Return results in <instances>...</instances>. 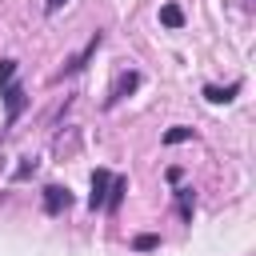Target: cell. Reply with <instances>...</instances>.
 <instances>
[{
  "mask_svg": "<svg viewBox=\"0 0 256 256\" xmlns=\"http://www.w3.org/2000/svg\"><path fill=\"white\" fill-rule=\"evenodd\" d=\"M108 184H112V172H108V168H96V172H92V196H88V208H92V212L104 208V200H108Z\"/></svg>",
  "mask_w": 256,
  "mask_h": 256,
  "instance_id": "277c9868",
  "label": "cell"
},
{
  "mask_svg": "<svg viewBox=\"0 0 256 256\" xmlns=\"http://www.w3.org/2000/svg\"><path fill=\"white\" fill-rule=\"evenodd\" d=\"M184 140H196V132H192L188 124H172V128L164 132V144H184Z\"/></svg>",
  "mask_w": 256,
  "mask_h": 256,
  "instance_id": "30bf717a",
  "label": "cell"
},
{
  "mask_svg": "<svg viewBox=\"0 0 256 256\" xmlns=\"http://www.w3.org/2000/svg\"><path fill=\"white\" fill-rule=\"evenodd\" d=\"M136 88H140V72H136V68H124V72H120V76L112 80V88H108V100H104V108H116V104H120L124 96H132Z\"/></svg>",
  "mask_w": 256,
  "mask_h": 256,
  "instance_id": "7a4b0ae2",
  "label": "cell"
},
{
  "mask_svg": "<svg viewBox=\"0 0 256 256\" xmlns=\"http://www.w3.org/2000/svg\"><path fill=\"white\" fill-rule=\"evenodd\" d=\"M176 204H180V216L192 224V212H196V192H192V188H176Z\"/></svg>",
  "mask_w": 256,
  "mask_h": 256,
  "instance_id": "ba28073f",
  "label": "cell"
},
{
  "mask_svg": "<svg viewBox=\"0 0 256 256\" xmlns=\"http://www.w3.org/2000/svg\"><path fill=\"white\" fill-rule=\"evenodd\" d=\"M8 80H16V60H0V88Z\"/></svg>",
  "mask_w": 256,
  "mask_h": 256,
  "instance_id": "7c38bea8",
  "label": "cell"
},
{
  "mask_svg": "<svg viewBox=\"0 0 256 256\" xmlns=\"http://www.w3.org/2000/svg\"><path fill=\"white\" fill-rule=\"evenodd\" d=\"M236 92H240V80H232L228 88H220V84H204V100H208V104H228Z\"/></svg>",
  "mask_w": 256,
  "mask_h": 256,
  "instance_id": "8992f818",
  "label": "cell"
},
{
  "mask_svg": "<svg viewBox=\"0 0 256 256\" xmlns=\"http://www.w3.org/2000/svg\"><path fill=\"white\" fill-rule=\"evenodd\" d=\"M28 172H36V160H24V164H20V168H16V172H12V180H24V176H28Z\"/></svg>",
  "mask_w": 256,
  "mask_h": 256,
  "instance_id": "4fadbf2b",
  "label": "cell"
},
{
  "mask_svg": "<svg viewBox=\"0 0 256 256\" xmlns=\"http://www.w3.org/2000/svg\"><path fill=\"white\" fill-rule=\"evenodd\" d=\"M64 4H68V0H44V12H48V16H56Z\"/></svg>",
  "mask_w": 256,
  "mask_h": 256,
  "instance_id": "5bb4252c",
  "label": "cell"
},
{
  "mask_svg": "<svg viewBox=\"0 0 256 256\" xmlns=\"http://www.w3.org/2000/svg\"><path fill=\"white\" fill-rule=\"evenodd\" d=\"M132 248H136V252H152V248H160V236H152V232H140V236L132 240Z\"/></svg>",
  "mask_w": 256,
  "mask_h": 256,
  "instance_id": "8fae6325",
  "label": "cell"
},
{
  "mask_svg": "<svg viewBox=\"0 0 256 256\" xmlns=\"http://www.w3.org/2000/svg\"><path fill=\"white\" fill-rule=\"evenodd\" d=\"M100 44H104V32L96 28V32L88 36V44H84V48H80V52H76V56H72L68 64H64V76H72V72H80V68H84V64H88V60L96 56V48H100Z\"/></svg>",
  "mask_w": 256,
  "mask_h": 256,
  "instance_id": "3957f363",
  "label": "cell"
},
{
  "mask_svg": "<svg viewBox=\"0 0 256 256\" xmlns=\"http://www.w3.org/2000/svg\"><path fill=\"white\" fill-rule=\"evenodd\" d=\"M68 204H72V192H68V188H60V184H48V188H44V212H48V216H60Z\"/></svg>",
  "mask_w": 256,
  "mask_h": 256,
  "instance_id": "5b68a950",
  "label": "cell"
},
{
  "mask_svg": "<svg viewBox=\"0 0 256 256\" xmlns=\"http://www.w3.org/2000/svg\"><path fill=\"white\" fill-rule=\"evenodd\" d=\"M160 24H164V28H180V24H184L180 4H164V8H160Z\"/></svg>",
  "mask_w": 256,
  "mask_h": 256,
  "instance_id": "9c48e42d",
  "label": "cell"
},
{
  "mask_svg": "<svg viewBox=\"0 0 256 256\" xmlns=\"http://www.w3.org/2000/svg\"><path fill=\"white\" fill-rule=\"evenodd\" d=\"M0 96H4V124L12 128V124L20 120V112L28 108V96H24V88H20L16 80H8V84L0 88Z\"/></svg>",
  "mask_w": 256,
  "mask_h": 256,
  "instance_id": "6da1fadb",
  "label": "cell"
},
{
  "mask_svg": "<svg viewBox=\"0 0 256 256\" xmlns=\"http://www.w3.org/2000/svg\"><path fill=\"white\" fill-rule=\"evenodd\" d=\"M124 192H128V180H124V176H112V184H108V200H104V208H108V212H116V208H120V200H124Z\"/></svg>",
  "mask_w": 256,
  "mask_h": 256,
  "instance_id": "52a82bcc",
  "label": "cell"
}]
</instances>
